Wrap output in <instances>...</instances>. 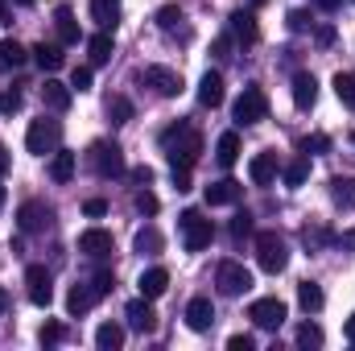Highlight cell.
<instances>
[{
  "instance_id": "obj_1",
  "label": "cell",
  "mask_w": 355,
  "mask_h": 351,
  "mask_svg": "<svg viewBox=\"0 0 355 351\" xmlns=\"http://www.w3.org/2000/svg\"><path fill=\"white\" fill-rule=\"evenodd\" d=\"M162 149L170 153L174 170H190L198 157H202V132L194 124H174L162 132Z\"/></svg>"
},
{
  "instance_id": "obj_2",
  "label": "cell",
  "mask_w": 355,
  "mask_h": 351,
  "mask_svg": "<svg viewBox=\"0 0 355 351\" xmlns=\"http://www.w3.org/2000/svg\"><path fill=\"white\" fill-rule=\"evenodd\" d=\"M178 228H182V244H186V252H202V248L215 240V223H211L202 211H182Z\"/></svg>"
},
{
  "instance_id": "obj_3",
  "label": "cell",
  "mask_w": 355,
  "mask_h": 351,
  "mask_svg": "<svg viewBox=\"0 0 355 351\" xmlns=\"http://www.w3.org/2000/svg\"><path fill=\"white\" fill-rule=\"evenodd\" d=\"M58 141H62V124H58V120H50V116L33 120V124H29V132H25V149H29V153H37V157L54 153V149H58Z\"/></svg>"
},
{
  "instance_id": "obj_4",
  "label": "cell",
  "mask_w": 355,
  "mask_h": 351,
  "mask_svg": "<svg viewBox=\"0 0 355 351\" xmlns=\"http://www.w3.org/2000/svg\"><path fill=\"white\" fill-rule=\"evenodd\" d=\"M87 157H91V170H95L99 178H120L124 170H128L124 149H120V145H112V141H95Z\"/></svg>"
},
{
  "instance_id": "obj_5",
  "label": "cell",
  "mask_w": 355,
  "mask_h": 351,
  "mask_svg": "<svg viewBox=\"0 0 355 351\" xmlns=\"http://www.w3.org/2000/svg\"><path fill=\"white\" fill-rule=\"evenodd\" d=\"M232 116H236V124H244V128H248V124H261L268 116V95L257 87V83L244 87L240 99H236V108H232Z\"/></svg>"
},
{
  "instance_id": "obj_6",
  "label": "cell",
  "mask_w": 355,
  "mask_h": 351,
  "mask_svg": "<svg viewBox=\"0 0 355 351\" xmlns=\"http://www.w3.org/2000/svg\"><path fill=\"white\" fill-rule=\"evenodd\" d=\"M215 285H219L223 298H244V293L252 289V273H248L240 261H223L219 268H215Z\"/></svg>"
},
{
  "instance_id": "obj_7",
  "label": "cell",
  "mask_w": 355,
  "mask_h": 351,
  "mask_svg": "<svg viewBox=\"0 0 355 351\" xmlns=\"http://www.w3.org/2000/svg\"><path fill=\"white\" fill-rule=\"evenodd\" d=\"M257 264H261L265 273H281V268L289 264V244H285L277 232H261V236H257Z\"/></svg>"
},
{
  "instance_id": "obj_8",
  "label": "cell",
  "mask_w": 355,
  "mask_h": 351,
  "mask_svg": "<svg viewBox=\"0 0 355 351\" xmlns=\"http://www.w3.org/2000/svg\"><path fill=\"white\" fill-rule=\"evenodd\" d=\"M25 293H29L33 306H50L54 302V277H50L46 264H29L25 268Z\"/></svg>"
},
{
  "instance_id": "obj_9",
  "label": "cell",
  "mask_w": 355,
  "mask_h": 351,
  "mask_svg": "<svg viewBox=\"0 0 355 351\" xmlns=\"http://www.w3.org/2000/svg\"><path fill=\"white\" fill-rule=\"evenodd\" d=\"M285 314H289V306H285L281 298H257V302L248 306V318H252L261 331H277V327L285 323Z\"/></svg>"
},
{
  "instance_id": "obj_10",
  "label": "cell",
  "mask_w": 355,
  "mask_h": 351,
  "mask_svg": "<svg viewBox=\"0 0 355 351\" xmlns=\"http://www.w3.org/2000/svg\"><path fill=\"white\" fill-rule=\"evenodd\" d=\"M50 219H54V211H50L42 198H29V203H21V211H17V223H21V232H25V236L46 232V228H50Z\"/></svg>"
},
{
  "instance_id": "obj_11",
  "label": "cell",
  "mask_w": 355,
  "mask_h": 351,
  "mask_svg": "<svg viewBox=\"0 0 355 351\" xmlns=\"http://www.w3.org/2000/svg\"><path fill=\"white\" fill-rule=\"evenodd\" d=\"M141 83L153 87L162 99H178V91H182V75L170 71V67H145V71H141Z\"/></svg>"
},
{
  "instance_id": "obj_12",
  "label": "cell",
  "mask_w": 355,
  "mask_h": 351,
  "mask_svg": "<svg viewBox=\"0 0 355 351\" xmlns=\"http://www.w3.org/2000/svg\"><path fill=\"white\" fill-rule=\"evenodd\" d=\"M79 252L91 257V261H103V257H112L116 252V244H112V232H103V228H87L83 236H79Z\"/></svg>"
},
{
  "instance_id": "obj_13",
  "label": "cell",
  "mask_w": 355,
  "mask_h": 351,
  "mask_svg": "<svg viewBox=\"0 0 355 351\" xmlns=\"http://www.w3.org/2000/svg\"><path fill=\"white\" fill-rule=\"evenodd\" d=\"M240 198H244V186L236 178H219V182L207 186V207H232Z\"/></svg>"
},
{
  "instance_id": "obj_14",
  "label": "cell",
  "mask_w": 355,
  "mask_h": 351,
  "mask_svg": "<svg viewBox=\"0 0 355 351\" xmlns=\"http://www.w3.org/2000/svg\"><path fill=\"white\" fill-rule=\"evenodd\" d=\"M124 318H128V327H132V331H141V335H153V331H157V314H153L149 298H137V302H128Z\"/></svg>"
},
{
  "instance_id": "obj_15",
  "label": "cell",
  "mask_w": 355,
  "mask_h": 351,
  "mask_svg": "<svg viewBox=\"0 0 355 351\" xmlns=\"http://www.w3.org/2000/svg\"><path fill=\"white\" fill-rule=\"evenodd\" d=\"M186 327L198 331V335L215 327V306H211V298H194V302L186 306Z\"/></svg>"
},
{
  "instance_id": "obj_16",
  "label": "cell",
  "mask_w": 355,
  "mask_h": 351,
  "mask_svg": "<svg viewBox=\"0 0 355 351\" xmlns=\"http://www.w3.org/2000/svg\"><path fill=\"white\" fill-rule=\"evenodd\" d=\"M137 289H141V298H149V302H153V298H162V293L170 289V273H166L162 264H153V268H145V273H141Z\"/></svg>"
},
{
  "instance_id": "obj_17",
  "label": "cell",
  "mask_w": 355,
  "mask_h": 351,
  "mask_svg": "<svg viewBox=\"0 0 355 351\" xmlns=\"http://www.w3.org/2000/svg\"><path fill=\"white\" fill-rule=\"evenodd\" d=\"M33 62L46 71V75H54V71H62V62H67V54H62V46H54V42H37L33 50Z\"/></svg>"
},
{
  "instance_id": "obj_18",
  "label": "cell",
  "mask_w": 355,
  "mask_h": 351,
  "mask_svg": "<svg viewBox=\"0 0 355 351\" xmlns=\"http://www.w3.org/2000/svg\"><path fill=\"white\" fill-rule=\"evenodd\" d=\"M198 103H202V108H219V103H223V75H219V71H207V75L198 79Z\"/></svg>"
},
{
  "instance_id": "obj_19",
  "label": "cell",
  "mask_w": 355,
  "mask_h": 351,
  "mask_svg": "<svg viewBox=\"0 0 355 351\" xmlns=\"http://www.w3.org/2000/svg\"><path fill=\"white\" fill-rule=\"evenodd\" d=\"M71 99H75V91L67 87V83L46 79V87H42V103H46L50 112H67V108H71Z\"/></svg>"
},
{
  "instance_id": "obj_20",
  "label": "cell",
  "mask_w": 355,
  "mask_h": 351,
  "mask_svg": "<svg viewBox=\"0 0 355 351\" xmlns=\"http://www.w3.org/2000/svg\"><path fill=\"white\" fill-rule=\"evenodd\" d=\"M281 170V162H277V153H257L252 162H248V178L257 182V186H268L272 178Z\"/></svg>"
},
{
  "instance_id": "obj_21",
  "label": "cell",
  "mask_w": 355,
  "mask_h": 351,
  "mask_svg": "<svg viewBox=\"0 0 355 351\" xmlns=\"http://www.w3.org/2000/svg\"><path fill=\"white\" fill-rule=\"evenodd\" d=\"M232 33H236V42H240V46H252V42L261 37L257 17H252V12H244V8H240V12H232Z\"/></svg>"
},
{
  "instance_id": "obj_22",
  "label": "cell",
  "mask_w": 355,
  "mask_h": 351,
  "mask_svg": "<svg viewBox=\"0 0 355 351\" xmlns=\"http://www.w3.org/2000/svg\"><path fill=\"white\" fill-rule=\"evenodd\" d=\"M75 166H79V157H75V153H67V149H54V157H50V178H54L58 186H67V182L75 178Z\"/></svg>"
},
{
  "instance_id": "obj_23",
  "label": "cell",
  "mask_w": 355,
  "mask_h": 351,
  "mask_svg": "<svg viewBox=\"0 0 355 351\" xmlns=\"http://www.w3.org/2000/svg\"><path fill=\"white\" fill-rule=\"evenodd\" d=\"M25 58H29V50L17 37H4L0 42V71H17V67H25Z\"/></svg>"
},
{
  "instance_id": "obj_24",
  "label": "cell",
  "mask_w": 355,
  "mask_h": 351,
  "mask_svg": "<svg viewBox=\"0 0 355 351\" xmlns=\"http://www.w3.org/2000/svg\"><path fill=\"white\" fill-rule=\"evenodd\" d=\"M91 21L99 29H116L120 21V0H91Z\"/></svg>"
},
{
  "instance_id": "obj_25",
  "label": "cell",
  "mask_w": 355,
  "mask_h": 351,
  "mask_svg": "<svg viewBox=\"0 0 355 351\" xmlns=\"http://www.w3.org/2000/svg\"><path fill=\"white\" fill-rule=\"evenodd\" d=\"M87 54H91V67H103V62H112V54H116V42H112V33L103 29V33H95L87 42Z\"/></svg>"
},
{
  "instance_id": "obj_26",
  "label": "cell",
  "mask_w": 355,
  "mask_h": 351,
  "mask_svg": "<svg viewBox=\"0 0 355 351\" xmlns=\"http://www.w3.org/2000/svg\"><path fill=\"white\" fill-rule=\"evenodd\" d=\"M215 162H219L223 170H232V166L240 162V137H236V132H223V137H219V145H215Z\"/></svg>"
},
{
  "instance_id": "obj_27",
  "label": "cell",
  "mask_w": 355,
  "mask_h": 351,
  "mask_svg": "<svg viewBox=\"0 0 355 351\" xmlns=\"http://www.w3.org/2000/svg\"><path fill=\"white\" fill-rule=\"evenodd\" d=\"M314 99H318V83H314V75H293V103L297 108H314Z\"/></svg>"
},
{
  "instance_id": "obj_28",
  "label": "cell",
  "mask_w": 355,
  "mask_h": 351,
  "mask_svg": "<svg viewBox=\"0 0 355 351\" xmlns=\"http://www.w3.org/2000/svg\"><path fill=\"white\" fill-rule=\"evenodd\" d=\"M95 348L99 351H120L124 348V327H120V323H103V327L95 331Z\"/></svg>"
},
{
  "instance_id": "obj_29",
  "label": "cell",
  "mask_w": 355,
  "mask_h": 351,
  "mask_svg": "<svg viewBox=\"0 0 355 351\" xmlns=\"http://www.w3.org/2000/svg\"><path fill=\"white\" fill-rule=\"evenodd\" d=\"M54 29H58L62 46H75V42H79V21H75L71 8H58V12H54Z\"/></svg>"
},
{
  "instance_id": "obj_30",
  "label": "cell",
  "mask_w": 355,
  "mask_h": 351,
  "mask_svg": "<svg viewBox=\"0 0 355 351\" xmlns=\"http://www.w3.org/2000/svg\"><path fill=\"white\" fill-rule=\"evenodd\" d=\"M95 302H99V298H95V289H91V285H75V289L67 293V310H71L75 318H79V314H87Z\"/></svg>"
},
{
  "instance_id": "obj_31",
  "label": "cell",
  "mask_w": 355,
  "mask_h": 351,
  "mask_svg": "<svg viewBox=\"0 0 355 351\" xmlns=\"http://www.w3.org/2000/svg\"><path fill=\"white\" fill-rule=\"evenodd\" d=\"M297 302H302V310H306V314H318L327 298H322V289H318L314 281H302V285H297Z\"/></svg>"
},
{
  "instance_id": "obj_32",
  "label": "cell",
  "mask_w": 355,
  "mask_h": 351,
  "mask_svg": "<svg viewBox=\"0 0 355 351\" xmlns=\"http://www.w3.org/2000/svg\"><path fill=\"white\" fill-rule=\"evenodd\" d=\"M162 248H166V240H162V232H157V228L137 232V252H141V257H157Z\"/></svg>"
},
{
  "instance_id": "obj_33",
  "label": "cell",
  "mask_w": 355,
  "mask_h": 351,
  "mask_svg": "<svg viewBox=\"0 0 355 351\" xmlns=\"http://www.w3.org/2000/svg\"><path fill=\"white\" fill-rule=\"evenodd\" d=\"M331 198L352 211L355 207V178H331Z\"/></svg>"
},
{
  "instance_id": "obj_34",
  "label": "cell",
  "mask_w": 355,
  "mask_h": 351,
  "mask_svg": "<svg viewBox=\"0 0 355 351\" xmlns=\"http://www.w3.org/2000/svg\"><path fill=\"white\" fill-rule=\"evenodd\" d=\"M107 120L112 124H128L132 120V99L128 95H112L107 99Z\"/></svg>"
},
{
  "instance_id": "obj_35",
  "label": "cell",
  "mask_w": 355,
  "mask_h": 351,
  "mask_svg": "<svg viewBox=\"0 0 355 351\" xmlns=\"http://www.w3.org/2000/svg\"><path fill=\"white\" fill-rule=\"evenodd\" d=\"M281 174H285V186H302V182L310 178V157H306V153H302V157H293Z\"/></svg>"
},
{
  "instance_id": "obj_36",
  "label": "cell",
  "mask_w": 355,
  "mask_h": 351,
  "mask_svg": "<svg viewBox=\"0 0 355 351\" xmlns=\"http://www.w3.org/2000/svg\"><path fill=\"white\" fill-rule=\"evenodd\" d=\"M335 95L343 103H355V71H339L335 75Z\"/></svg>"
},
{
  "instance_id": "obj_37",
  "label": "cell",
  "mask_w": 355,
  "mask_h": 351,
  "mask_svg": "<svg viewBox=\"0 0 355 351\" xmlns=\"http://www.w3.org/2000/svg\"><path fill=\"white\" fill-rule=\"evenodd\" d=\"M153 21H157V25H162V29L170 33V29H178V25H182V8H178V4H162Z\"/></svg>"
},
{
  "instance_id": "obj_38",
  "label": "cell",
  "mask_w": 355,
  "mask_h": 351,
  "mask_svg": "<svg viewBox=\"0 0 355 351\" xmlns=\"http://www.w3.org/2000/svg\"><path fill=\"white\" fill-rule=\"evenodd\" d=\"M297 343H302V348H322V327H318V323H306V327L297 331Z\"/></svg>"
},
{
  "instance_id": "obj_39",
  "label": "cell",
  "mask_w": 355,
  "mask_h": 351,
  "mask_svg": "<svg viewBox=\"0 0 355 351\" xmlns=\"http://www.w3.org/2000/svg\"><path fill=\"white\" fill-rule=\"evenodd\" d=\"M21 103H25V95L17 87H8L4 95H0V116H12V112H21Z\"/></svg>"
},
{
  "instance_id": "obj_40",
  "label": "cell",
  "mask_w": 355,
  "mask_h": 351,
  "mask_svg": "<svg viewBox=\"0 0 355 351\" xmlns=\"http://www.w3.org/2000/svg\"><path fill=\"white\" fill-rule=\"evenodd\" d=\"M157 207H162V203H157V194H153L149 186L137 190V211H141V215H157Z\"/></svg>"
},
{
  "instance_id": "obj_41",
  "label": "cell",
  "mask_w": 355,
  "mask_h": 351,
  "mask_svg": "<svg viewBox=\"0 0 355 351\" xmlns=\"http://www.w3.org/2000/svg\"><path fill=\"white\" fill-rule=\"evenodd\" d=\"M91 289H95V298H103V293H112V289H116V277H112L107 268H99V273L91 277Z\"/></svg>"
},
{
  "instance_id": "obj_42",
  "label": "cell",
  "mask_w": 355,
  "mask_h": 351,
  "mask_svg": "<svg viewBox=\"0 0 355 351\" xmlns=\"http://www.w3.org/2000/svg\"><path fill=\"white\" fill-rule=\"evenodd\" d=\"M331 149V137H322V132H314V137H306L302 141V153L310 157V153H327Z\"/></svg>"
},
{
  "instance_id": "obj_43",
  "label": "cell",
  "mask_w": 355,
  "mask_h": 351,
  "mask_svg": "<svg viewBox=\"0 0 355 351\" xmlns=\"http://www.w3.org/2000/svg\"><path fill=\"white\" fill-rule=\"evenodd\" d=\"M71 91H91V67H75V75H71Z\"/></svg>"
},
{
  "instance_id": "obj_44",
  "label": "cell",
  "mask_w": 355,
  "mask_h": 351,
  "mask_svg": "<svg viewBox=\"0 0 355 351\" xmlns=\"http://www.w3.org/2000/svg\"><path fill=\"white\" fill-rule=\"evenodd\" d=\"M310 25H314V21H310V12H302V8H293V12H289V29H293V33H306Z\"/></svg>"
},
{
  "instance_id": "obj_45",
  "label": "cell",
  "mask_w": 355,
  "mask_h": 351,
  "mask_svg": "<svg viewBox=\"0 0 355 351\" xmlns=\"http://www.w3.org/2000/svg\"><path fill=\"white\" fill-rule=\"evenodd\" d=\"M232 236H252V215H248V211H240V215L232 219Z\"/></svg>"
},
{
  "instance_id": "obj_46",
  "label": "cell",
  "mask_w": 355,
  "mask_h": 351,
  "mask_svg": "<svg viewBox=\"0 0 355 351\" xmlns=\"http://www.w3.org/2000/svg\"><path fill=\"white\" fill-rule=\"evenodd\" d=\"M37 339H42V343H46V348H50V343H58V339H62V323H46V327H42V335H37Z\"/></svg>"
},
{
  "instance_id": "obj_47",
  "label": "cell",
  "mask_w": 355,
  "mask_h": 351,
  "mask_svg": "<svg viewBox=\"0 0 355 351\" xmlns=\"http://www.w3.org/2000/svg\"><path fill=\"white\" fill-rule=\"evenodd\" d=\"M252 348H257L252 335H232V339H227V351H252Z\"/></svg>"
},
{
  "instance_id": "obj_48",
  "label": "cell",
  "mask_w": 355,
  "mask_h": 351,
  "mask_svg": "<svg viewBox=\"0 0 355 351\" xmlns=\"http://www.w3.org/2000/svg\"><path fill=\"white\" fill-rule=\"evenodd\" d=\"M83 211H87L91 219H99V215H107V203H103V198H87V203H83Z\"/></svg>"
},
{
  "instance_id": "obj_49",
  "label": "cell",
  "mask_w": 355,
  "mask_h": 351,
  "mask_svg": "<svg viewBox=\"0 0 355 351\" xmlns=\"http://www.w3.org/2000/svg\"><path fill=\"white\" fill-rule=\"evenodd\" d=\"M132 182H137V186H149V182H153V170H149V166H137V170H132Z\"/></svg>"
},
{
  "instance_id": "obj_50",
  "label": "cell",
  "mask_w": 355,
  "mask_h": 351,
  "mask_svg": "<svg viewBox=\"0 0 355 351\" xmlns=\"http://www.w3.org/2000/svg\"><path fill=\"white\" fill-rule=\"evenodd\" d=\"M314 37H318V46H331V42H335V25H318Z\"/></svg>"
},
{
  "instance_id": "obj_51",
  "label": "cell",
  "mask_w": 355,
  "mask_h": 351,
  "mask_svg": "<svg viewBox=\"0 0 355 351\" xmlns=\"http://www.w3.org/2000/svg\"><path fill=\"white\" fill-rule=\"evenodd\" d=\"M215 58H232V37H215Z\"/></svg>"
},
{
  "instance_id": "obj_52",
  "label": "cell",
  "mask_w": 355,
  "mask_h": 351,
  "mask_svg": "<svg viewBox=\"0 0 355 351\" xmlns=\"http://www.w3.org/2000/svg\"><path fill=\"white\" fill-rule=\"evenodd\" d=\"M174 186H178V194H186L190 190V170H174Z\"/></svg>"
},
{
  "instance_id": "obj_53",
  "label": "cell",
  "mask_w": 355,
  "mask_h": 351,
  "mask_svg": "<svg viewBox=\"0 0 355 351\" xmlns=\"http://www.w3.org/2000/svg\"><path fill=\"white\" fill-rule=\"evenodd\" d=\"M314 4H318V8H322V12H335V8H339V4H343V0H314Z\"/></svg>"
},
{
  "instance_id": "obj_54",
  "label": "cell",
  "mask_w": 355,
  "mask_h": 351,
  "mask_svg": "<svg viewBox=\"0 0 355 351\" xmlns=\"http://www.w3.org/2000/svg\"><path fill=\"white\" fill-rule=\"evenodd\" d=\"M343 335H347V343H352V348H355V314H352V318H347V327H343Z\"/></svg>"
},
{
  "instance_id": "obj_55",
  "label": "cell",
  "mask_w": 355,
  "mask_h": 351,
  "mask_svg": "<svg viewBox=\"0 0 355 351\" xmlns=\"http://www.w3.org/2000/svg\"><path fill=\"white\" fill-rule=\"evenodd\" d=\"M339 244H343V248H355V232H347V236H339Z\"/></svg>"
},
{
  "instance_id": "obj_56",
  "label": "cell",
  "mask_w": 355,
  "mask_h": 351,
  "mask_svg": "<svg viewBox=\"0 0 355 351\" xmlns=\"http://www.w3.org/2000/svg\"><path fill=\"white\" fill-rule=\"evenodd\" d=\"M4 170H8V149L0 145V174H4Z\"/></svg>"
},
{
  "instance_id": "obj_57",
  "label": "cell",
  "mask_w": 355,
  "mask_h": 351,
  "mask_svg": "<svg viewBox=\"0 0 355 351\" xmlns=\"http://www.w3.org/2000/svg\"><path fill=\"white\" fill-rule=\"evenodd\" d=\"M0 25H12V21H8V8H4V0H0Z\"/></svg>"
},
{
  "instance_id": "obj_58",
  "label": "cell",
  "mask_w": 355,
  "mask_h": 351,
  "mask_svg": "<svg viewBox=\"0 0 355 351\" xmlns=\"http://www.w3.org/2000/svg\"><path fill=\"white\" fill-rule=\"evenodd\" d=\"M4 310H8V293L0 289V318H4Z\"/></svg>"
},
{
  "instance_id": "obj_59",
  "label": "cell",
  "mask_w": 355,
  "mask_h": 351,
  "mask_svg": "<svg viewBox=\"0 0 355 351\" xmlns=\"http://www.w3.org/2000/svg\"><path fill=\"white\" fill-rule=\"evenodd\" d=\"M248 4H252V8H261V4H268V0H248Z\"/></svg>"
},
{
  "instance_id": "obj_60",
  "label": "cell",
  "mask_w": 355,
  "mask_h": 351,
  "mask_svg": "<svg viewBox=\"0 0 355 351\" xmlns=\"http://www.w3.org/2000/svg\"><path fill=\"white\" fill-rule=\"evenodd\" d=\"M0 207H4V186H0Z\"/></svg>"
},
{
  "instance_id": "obj_61",
  "label": "cell",
  "mask_w": 355,
  "mask_h": 351,
  "mask_svg": "<svg viewBox=\"0 0 355 351\" xmlns=\"http://www.w3.org/2000/svg\"><path fill=\"white\" fill-rule=\"evenodd\" d=\"M17 4H33V0H17Z\"/></svg>"
},
{
  "instance_id": "obj_62",
  "label": "cell",
  "mask_w": 355,
  "mask_h": 351,
  "mask_svg": "<svg viewBox=\"0 0 355 351\" xmlns=\"http://www.w3.org/2000/svg\"><path fill=\"white\" fill-rule=\"evenodd\" d=\"M352 141H355V132H352Z\"/></svg>"
}]
</instances>
